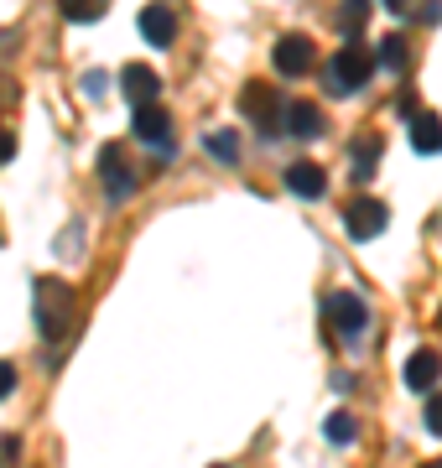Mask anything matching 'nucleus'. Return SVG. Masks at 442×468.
Instances as JSON below:
<instances>
[{
  "instance_id": "f257e3e1",
  "label": "nucleus",
  "mask_w": 442,
  "mask_h": 468,
  "mask_svg": "<svg viewBox=\"0 0 442 468\" xmlns=\"http://www.w3.org/2000/svg\"><path fill=\"white\" fill-rule=\"evenodd\" d=\"M32 307H37V334L47 344H63L73 334V323H79V297L58 276H37L32 282Z\"/></svg>"
},
{
  "instance_id": "f03ea898",
  "label": "nucleus",
  "mask_w": 442,
  "mask_h": 468,
  "mask_svg": "<svg viewBox=\"0 0 442 468\" xmlns=\"http://www.w3.org/2000/svg\"><path fill=\"white\" fill-rule=\"evenodd\" d=\"M370 73H374V52L370 48H359V42H343L333 58H328V94H339V100H349V94H359V89L370 84Z\"/></svg>"
},
{
  "instance_id": "7ed1b4c3",
  "label": "nucleus",
  "mask_w": 442,
  "mask_h": 468,
  "mask_svg": "<svg viewBox=\"0 0 442 468\" xmlns=\"http://www.w3.org/2000/svg\"><path fill=\"white\" fill-rule=\"evenodd\" d=\"M239 115L256 125V135L271 141V135H281V115H287V104H281V94H276L271 84H260V79H256V84L239 89Z\"/></svg>"
},
{
  "instance_id": "20e7f679",
  "label": "nucleus",
  "mask_w": 442,
  "mask_h": 468,
  "mask_svg": "<svg viewBox=\"0 0 442 468\" xmlns=\"http://www.w3.org/2000/svg\"><path fill=\"white\" fill-rule=\"evenodd\" d=\"M323 323L333 328V338L359 344V338H364V328H370V307H364L354 292H333V297H323Z\"/></svg>"
},
{
  "instance_id": "39448f33",
  "label": "nucleus",
  "mask_w": 442,
  "mask_h": 468,
  "mask_svg": "<svg viewBox=\"0 0 442 468\" xmlns=\"http://www.w3.org/2000/svg\"><path fill=\"white\" fill-rule=\"evenodd\" d=\"M271 63H276L281 79H302V73H312V63H318V48H312V37L287 32V37H276Z\"/></svg>"
},
{
  "instance_id": "423d86ee",
  "label": "nucleus",
  "mask_w": 442,
  "mask_h": 468,
  "mask_svg": "<svg viewBox=\"0 0 442 468\" xmlns=\"http://www.w3.org/2000/svg\"><path fill=\"white\" fill-rule=\"evenodd\" d=\"M385 224H391V208L380 198H354L343 203V229L354 234L359 245H370L374 234H385Z\"/></svg>"
},
{
  "instance_id": "0eeeda50",
  "label": "nucleus",
  "mask_w": 442,
  "mask_h": 468,
  "mask_svg": "<svg viewBox=\"0 0 442 468\" xmlns=\"http://www.w3.org/2000/svg\"><path fill=\"white\" fill-rule=\"evenodd\" d=\"M100 183H104V193H110V203L136 193V172H131V162H125V151H120L115 141L100 146Z\"/></svg>"
},
{
  "instance_id": "6e6552de",
  "label": "nucleus",
  "mask_w": 442,
  "mask_h": 468,
  "mask_svg": "<svg viewBox=\"0 0 442 468\" xmlns=\"http://www.w3.org/2000/svg\"><path fill=\"white\" fill-rule=\"evenodd\" d=\"M131 131H136V141H146V146H156L162 156H172V120H167V110H156V104H141L136 110V120H131Z\"/></svg>"
},
{
  "instance_id": "1a4fd4ad",
  "label": "nucleus",
  "mask_w": 442,
  "mask_h": 468,
  "mask_svg": "<svg viewBox=\"0 0 442 468\" xmlns=\"http://www.w3.org/2000/svg\"><path fill=\"white\" fill-rule=\"evenodd\" d=\"M120 94L136 104V110H141V104H156V100H162V79H156L146 63H131L125 73H120Z\"/></svg>"
},
{
  "instance_id": "9d476101",
  "label": "nucleus",
  "mask_w": 442,
  "mask_h": 468,
  "mask_svg": "<svg viewBox=\"0 0 442 468\" xmlns=\"http://www.w3.org/2000/svg\"><path fill=\"white\" fill-rule=\"evenodd\" d=\"M281 131L297 135V141H318V135H323V110L312 100H291L287 115H281Z\"/></svg>"
},
{
  "instance_id": "9b49d317",
  "label": "nucleus",
  "mask_w": 442,
  "mask_h": 468,
  "mask_svg": "<svg viewBox=\"0 0 442 468\" xmlns=\"http://www.w3.org/2000/svg\"><path fill=\"white\" fill-rule=\"evenodd\" d=\"M141 37H146L152 48H172V42H177V11L146 5V11H141Z\"/></svg>"
},
{
  "instance_id": "f8f14e48",
  "label": "nucleus",
  "mask_w": 442,
  "mask_h": 468,
  "mask_svg": "<svg viewBox=\"0 0 442 468\" xmlns=\"http://www.w3.org/2000/svg\"><path fill=\"white\" fill-rule=\"evenodd\" d=\"M287 193H297V198H323L328 172L318 167V162H291L287 167Z\"/></svg>"
},
{
  "instance_id": "ddd939ff",
  "label": "nucleus",
  "mask_w": 442,
  "mask_h": 468,
  "mask_svg": "<svg viewBox=\"0 0 442 468\" xmlns=\"http://www.w3.org/2000/svg\"><path fill=\"white\" fill-rule=\"evenodd\" d=\"M406 131H411V151H422V156H437L442 151V120L432 110H416L406 120Z\"/></svg>"
},
{
  "instance_id": "4468645a",
  "label": "nucleus",
  "mask_w": 442,
  "mask_h": 468,
  "mask_svg": "<svg viewBox=\"0 0 442 468\" xmlns=\"http://www.w3.org/2000/svg\"><path fill=\"white\" fill-rule=\"evenodd\" d=\"M437 375H442V359L432 349H416L406 359V369H401V380H406V390H432L437 385Z\"/></svg>"
},
{
  "instance_id": "2eb2a0df",
  "label": "nucleus",
  "mask_w": 442,
  "mask_h": 468,
  "mask_svg": "<svg viewBox=\"0 0 442 468\" xmlns=\"http://www.w3.org/2000/svg\"><path fill=\"white\" fill-rule=\"evenodd\" d=\"M349 162H354L359 183H364V177H374V167H380V135H359L354 146H349Z\"/></svg>"
},
{
  "instance_id": "dca6fc26",
  "label": "nucleus",
  "mask_w": 442,
  "mask_h": 468,
  "mask_svg": "<svg viewBox=\"0 0 442 468\" xmlns=\"http://www.w3.org/2000/svg\"><path fill=\"white\" fill-rule=\"evenodd\" d=\"M63 5V16L73 21V27H89V21H100L104 11H110V0H58Z\"/></svg>"
},
{
  "instance_id": "f3484780",
  "label": "nucleus",
  "mask_w": 442,
  "mask_h": 468,
  "mask_svg": "<svg viewBox=\"0 0 442 468\" xmlns=\"http://www.w3.org/2000/svg\"><path fill=\"white\" fill-rule=\"evenodd\" d=\"M395 68V73H401V68L411 63V48H406V37H385V42H380V52H374V68Z\"/></svg>"
},
{
  "instance_id": "a211bd4d",
  "label": "nucleus",
  "mask_w": 442,
  "mask_h": 468,
  "mask_svg": "<svg viewBox=\"0 0 442 468\" xmlns=\"http://www.w3.org/2000/svg\"><path fill=\"white\" fill-rule=\"evenodd\" d=\"M323 432H328V442H354V437H359V421L349 417V411H333V417L323 421Z\"/></svg>"
},
{
  "instance_id": "6ab92c4d",
  "label": "nucleus",
  "mask_w": 442,
  "mask_h": 468,
  "mask_svg": "<svg viewBox=\"0 0 442 468\" xmlns=\"http://www.w3.org/2000/svg\"><path fill=\"white\" fill-rule=\"evenodd\" d=\"M208 151L219 156L224 167H235V162H239V141H235V131H214V135H208Z\"/></svg>"
},
{
  "instance_id": "aec40b11",
  "label": "nucleus",
  "mask_w": 442,
  "mask_h": 468,
  "mask_svg": "<svg viewBox=\"0 0 442 468\" xmlns=\"http://www.w3.org/2000/svg\"><path fill=\"white\" fill-rule=\"evenodd\" d=\"M364 16H370V0H343V5H339V27H343L349 37L364 27Z\"/></svg>"
},
{
  "instance_id": "412c9836",
  "label": "nucleus",
  "mask_w": 442,
  "mask_h": 468,
  "mask_svg": "<svg viewBox=\"0 0 442 468\" xmlns=\"http://www.w3.org/2000/svg\"><path fill=\"white\" fill-rule=\"evenodd\" d=\"M426 432L442 437V396H432V401H426Z\"/></svg>"
},
{
  "instance_id": "4be33fe9",
  "label": "nucleus",
  "mask_w": 442,
  "mask_h": 468,
  "mask_svg": "<svg viewBox=\"0 0 442 468\" xmlns=\"http://www.w3.org/2000/svg\"><path fill=\"white\" fill-rule=\"evenodd\" d=\"M11 390H16V365H5V359H0V401H5Z\"/></svg>"
},
{
  "instance_id": "5701e85b",
  "label": "nucleus",
  "mask_w": 442,
  "mask_h": 468,
  "mask_svg": "<svg viewBox=\"0 0 442 468\" xmlns=\"http://www.w3.org/2000/svg\"><path fill=\"white\" fill-rule=\"evenodd\" d=\"M11 156H16V135H11V131H5V125H0V167H5Z\"/></svg>"
},
{
  "instance_id": "b1692460",
  "label": "nucleus",
  "mask_w": 442,
  "mask_h": 468,
  "mask_svg": "<svg viewBox=\"0 0 442 468\" xmlns=\"http://www.w3.org/2000/svg\"><path fill=\"white\" fill-rule=\"evenodd\" d=\"M0 458H5V463H16V458H21V437H5V442H0Z\"/></svg>"
},
{
  "instance_id": "393cba45",
  "label": "nucleus",
  "mask_w": 442,
  "mask_h": 468,
  "mask_svg": "<svg viewBox=\"0 0 442 468\" xmlns=\"http://www.w3.org/2000/svg\"><path fill=\"white\" fill-rule=\"evenodd\" d=\"M380 5H385L391 16H406V11H411V5H416V0H380Z\"/></svg>"
},
{
  "instance_id": "a878e982",
  "label": "nucleus",
  "mask_w": 442,
  "mask_h": 468,
  "mask_svg": "<svg viewBox=\"0 0 442 468\" xmlns=\"http://www.w3.org/2000/svg\"><path fill=\"white\" fill-rule=\"evenodd\" d=\"M422 468H442V458H437V463H422Z\"/></svg>"
}]
</instances>
